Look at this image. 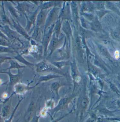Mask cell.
<instances>
[{"label":"cell","mask_w":120,"mask_h":122,"mask_svg":"<svg viewBox=\"0 0 120 122\" xmlns=\"http://www.w3.org/2000/svg\"><path fill=\"white\" fill-rule=\"evenodd\" d=\"M98 48L99 50V52L105 58L107 59L111 58V55L109 52L107 48L104 46L100 44L98 45Z\"/></svg>","instance_id":"cell-8"},{"label":"cell","mask_w":120,"mask_h":122,"mask_svg":"<svg viewBox=\"0 0 120 122\" xmlns=\"http://www.w3.org/2000/svg\"><path fill=\"white\" fill-rule=\"evenodd\" d=\"M6 5L8 8V10L10 13L11 17L13 19L16 20L18 21V20L19 19L20 17V14L18 12L17 10L15 7H14L10 1H6Z\"/></svg>","instance_id":"cell-5"},{"label":"cell","mask_w":120,"mask_h":122,"mask_svg":"<svg viewBox=\"0 0 120 122\" xmlns=\"http://www.w3.org/2000/svg\"><path fill=\"white\" fill-rule=\"evenodd\" d=\"M61 86V84L58 82H55L52 84L51 86V89L53 91L57 93L58 90Z\"/></svg>","instance_id":"cell-16"},{"label":"cell","mask_w":120,"mask_h":122,"mask_svg":"<svg viewBox=\"0 0 120 122\" xmlns=\"http://www.w3.org/2000/svg\"><path fill=\"white\" fill-rule=\"evenodd\" d=\"M93 29L96 31H100L102 29V27L98 20L97 18L92 24Z\"/></svg>","instance_id":"cell-14"},{"label":"cell","mask_w":120,"mask_h":122,"mask_svg":"<svg viewBox=\"0 0 120 122\" xmlns=\"http://www.w3.org/2000/svg\"><path fill=\"white\" fill-rule=\"evenodd\" d=\"M118 105L120 107V100L118 101Z\"/></svg>","instance_id":"cell-26"},{"label":"cell","mask_w":120,"mask_h":122,"mask_svg":"<svg viewBox=\"0 0 120 122\" xmlns=\"http://www.w3.org/2000/svg\"><path fill=\"white\" fill-rule=\"evenodd\" d=\"M69 100V98L66 97L61 98L59 101L57 106L53 109V113H56L61 109L63 108L66 105H67Z\"/></svg>","instance_id":"cell-6"},{"label":"cell","mask_w":120,"mask_h":122,"mask_svg":"<svg viewBox=\"0 0 120 122\" xmlns=\"http://www.w3.org/2000/svg\"><path fill=\"white\" fill-rule=\"evenodd\" d=\"M12 58L8 56H0V64L4 61L7 60H10L12 59Z\"/></svg>","instance_id":"cell-20"},{"label":"cell","mask_w":120,"mask_h":122,"mask_svg":"<svg viewBox=\"0 0 120 122\" xmlns=\"http://www.w3.org/2000/svg\"><path fill=\"white\" fill-rule=\"evenodd\" d=\"M109 11V10H106V9H105L101 10H99V11L98 12V15L100 17V18H102L104 15L107 14V13Z\"/></svg>","instance_id":"cell-17"},{"label":"cell","mask_w":120,"mask_h":122,"mask_svg":"<svg viewBox=\"0 0 120 122\" xmlns=\"http://www.w3.org/2000/svg\"><path fill=\"white\" fill-rule=\"evenodd\" d=\"M53 64L55 66H57L58 68H59V69H61L65 66V62L64 61L53 62Z\"/></svg>","instance_id":"cell-18"},{"label":"cell","mask_w":120,"mask_h":122,"mask_svg":"<svg viewBox=\"0 0 120 122\" xmlns=\"http://www.w3.org/2000/svg\"><path fill=\"white\" fill-rule=\"evenodd\" d=\"M0 23L2 25H8L12 26V23L6 14L4 1L1 2L0 11Z\"/></svg>","instance_id":"cell-4"},{"label":"cell","mask_w":120,"mask_h":122,"mask_svg":"<svg viewBox=\"0 0 120 122\" xmlns=\"http://www.w3.org/2000/svg\"><path fill=\"white\" fill-rule=\"evenodd\" d=\"M39 117L37 116H34L32 120V122H38L39 119Z\"/></svg>","instance_id":"cell-25"},{"label":"cell","mask_w":120,"mask_h":122,"mask_svg":"<svg viewBox=\"0 0 120 122\" xmlns=\"http://www.w3.org/2000/svg\"><path fill=\"white\" fill-rule=\"evenodd\" d=\"M36 71L38 72H44L47 71L58 72L59 70L56 68L52 66L49 64L45 61H42L36 65Z\"/></svg>","instance_id":"cell-2"},{"label":"cell","mask_w":120,"mask_h":122,"mask_svg":"<svg viewBox=\"0 0 120 122\" xmlns=\"http://www.w3.org/2000/svg\"><path fill=\"white\" fill-rule=\"evenodd\" d=\"M0 46H6V47L13 48L11 42L8 41L1 37H0Z\"/></svg>","instance_id":"cell-15"},{"label":"cell","mask_w":120,"mask_h":122,"mask_svg":"<svg viewBox=\"0 0 120 122\" xmlns=\"http://www.w3.org/2000/svg\"><path fill=\"white\" fill-rule=\"evenodd\" d=\"M44 13H40L37 18V24L38 25L41 24V23L43 22L42 20L44 19Z\"/></svg>","instance_id":"cell-19"},{"label":"cell","mask_w":120,"mask_h":122,"mask_svg":"<svg viewBox=\"0 0 120 122\" xmlns=\"http://www.w3.org/2000/svg\"><path fill=\"white\" fill-rule=\"evenodd\" d=\"M9 111V109L7 107H5V108H4L3 110V115L4 117H6L8 114Z\"/></svg>","instance_id":"cell-22"},{"label":"cell","mask_w":120,"mask_h":122,"mask_svg":"<svg viewBox=\"0 0 120 122\" xmlns=\"http://www.w3.org/2000/svg\"><path fill=\"white\" fill-rule=\"evenodd\" d=\"M9 62L10 64V66L8 69L9 70L12 69H20L25 67L24 66H22L20 65L17 62L15 61L11 60L9 61Z\"/></svg>","instance_id":"cell-11"},{"label":"cell","mask_w":120,"mask_h":122,"mask_svg":"<svg viewBox=\"0 0 120 122\" xmlns=\"http://www.w3.org/2000/svg\"><path fill=\"white\" fill-rule=\"evenodd\" d=\"M0 30L8 37L11 41V40H19V34L16 31L11 28L8 25H2L0 24Z\"/></svg>","instance_id":"cell-1"},{"label":"cell","mask_w":120,"mask_h":122,"mask_svg":"<svg viewBox=\"0 0 120 122\" xmlns=\"http://www.w3.org/2000/svg\"><path fill=\"white\" fill-rule=\"evenodd\" d=\"M1 72L4 73H6L8 74L9 76L10 81L12 83H15V82L18 81V80L20 78L21 75H22V73L19 71L17 75H13L11 73L10 70H9V71L8 72Z\"/></svg>","instance_id":"cell-7"},{"label":"cell","mask_w":120,"mask_h":122,"mask_svg":"<svg viewBox=\"0 0 120 122\" xmlns=\"http://www.w3.org/2000/svg\"></svg>","instance_id":"cell-28"},{"label":"cell","mask_w":120,"mask_h":122,"mask_svg":"<svg viewBox=\"0 0 120 122\" xmlns=\"http://www.w3.org/2000/svg\"><path fill=\"white\" fill-rule=\"evenodd\" d=\"M113 39L116 40H120V28L117 27L112 31L111 33Z\"/></svg>","instance_id":"cell-9"},{"label":"cell","mask_w":120,"mask_h":122,"mask_svg":"<svg viewBox=\"0 0 120 122\" xmlns=\"http://www.w3.org/2000/svg\"><path fill=\"white\" fill-rule=\"evenodd\" d=\"M14 58L15 59L17 60V61H19L20 62H22V63L25 64L27 66H32V65H33V64H31V63H30V62H28L26 61L22 56L20 54H19V53H17V55L16 56H14Z\"/></svg>","instance_id":"cell-13"},{"label":"cell","mask_w":120,"mask_h":122,"mask_svg":"<svg viewBox=\"0 0 120 122\" xmlns=\"http://www.w3.org/2000/svg\"><path fill=\"white\" fill-rule=\"evenodd\" d=\"M0 37H1V38H3V39H5L8 40V41L11 42V41L9 40L8 37L1 31L0 30Z\"/></svg>","instance_id":"cell-23"},{"label":"cell","mask_w":120,"mask_h":122,"mask_svg":"<svg viewBox=\"0 0 120 122\" xmlns=\"http://www.w3.org/2000/svg\"><path fill=\"white\" fill-rule=\"evenodd\" d=\"M118 78H119V79L120 81V74L119 75V76H118Z\"/></svg>","instance_id":"cell-27"},{"label":"cell","mask_w":120,"mask_h":122,"mask_svg":"<svg viewBox=\"0 0 120 122\" xmlns=\"http://www.w3.org/2000/svg\"><path fill=\"white\" fill-rule=\"evenodd\" d=\"M12 21V26L16 30V31L20 35H22L27 40H30V37L27 33L25 30L21 26V25L17 20H15L11 17Z\"/></svg>","instance_id":"cell-3"},{"label":"cell","mask_w":120,"mask_h":122,"mask_svg":"<svg viewBox=\"0 0 120 122\" xmlns=\"http://www.w3.org/2000/svg\"><path fill=\"white\" fill-rule=\"evenodd\" d=\"M71 112H70V113H69L66 114L65 115H64V116H62V117H60L58 118L57 119L53 121L52 122H59L60 120H61V119H63V118H64V117H66L67 115H68Z\"/></svg>","instance_id":"cell-24"},{"label":"cell","mask_w":120,"mask_h":122,"mask_svg":"<svg viewBox=\"0 0 120 122\" xmlns=\"http://www.w3.org/2000/svg\"><path fill=\"white\" fill-rule=\"evenodd\" d=\"M88 104V100L86 98H84L83 99L82 102V106L83 108H85Z\"/></svg>","instance_id":"cell-21"},{"label":"cell","mask_w":120,"mask_h":122,"mask_svg":"<svg viewBox=\"0 0 120 122\" xmlns=\"http://www.w3.org/2000/svg\"><path fill=\"white\" fill-rule=\"evenodd\" d=\"M15 49L11 47L6 46H0V53H16Z\"/></svg>","instance_id":"cell-10"},{"label":"cell","mask_w":120,"mask_h":122,"mask_svg":"<svg viewBox=\"0 0 120 122\" xmlns=\"http://www.w3.org/2000/svg\"><path fill=\"white\" fill-rule=\"evenodd\" d=\"M60 77V76L56 75H47L45 76H42V77H40L39 80V82H41L42 81H47L48 80H50L52 79Z\"/></svg>","instance_id":"cell-12"}]
</instances>
